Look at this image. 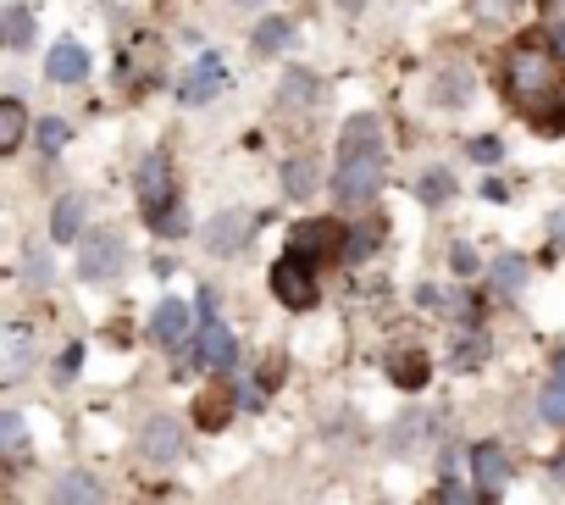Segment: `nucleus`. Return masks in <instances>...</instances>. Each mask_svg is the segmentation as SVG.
<instances>
[{
	"label": "nucleus",
	"instance_id": "nucleus-37",
	"mask_svg": "<svg viewBox=\"0 0 565 505\" xmlns=\"http://www.w3.org/2000/svg\"><path fill=\"white\" fill-rule=\"evenodd\" d=\"M444 505H471V488H466V483H460L455 472L444 477Z\"/></svg>",
	"mask_w": 565,
	"mask_h": 505
},
{
	"label": "nucleus",
	"instance_id": "nucleus-42",
	"mask_svg": "<svg viewBox=\"0 0 565 505\" xmlns=\"http://www.w3.org/2000/svg\"><path fill=\"white\" fill-rule=\"evenodd\" d=\"M554 378H565V350H559V356H554Z\"/></svg>",
	"mask_w": 565,
	"mask_h": 505
},
{
	"label": "nucleus",
	"instance_id": "nucleus-12",
	"mask_svg": "<svg viewBox=\"0 0 565 505\" xmlns=\"http://www.w3.org/2000/svg\"><path fill=\"white\" fill-rule=\"evenodd\" d=\"M471 472H477L482 499L493 505V499L504 494V483H510V455H504L499 444H477V450H471Z\"/></svg>",
	"mask_w": 565,
	"mask_h": 505
},
{
	"label": "nucleus",
	"instance_id": "nucleus-23",
	"mask_svg": "<svg viewBox=\"0 0 565 505\" xmlns=\"http://www.w3.org/2000/svg\"><path fill=\"white\" fill-rule=\"evenodd\" d=\"M295 40V23L289 18H266L260 29H255V51H282Z\"/></svg>",
	"mask_w": 565,
	"mask_h": 505
},
{
	"label": "nucleus",
	"instance_id": "nucleus-14",
	"mask_svg": "<svg viewBox=\"0 0 565 505\" xmlns=\"http://www.w3.org/2000/svg\"><path fill=\"white\" fill-rule=\"evenodd\" d=\"M51 505H106V488L89 472H62L51 488Z\"/></svg>",
	"mask_w": 565,
	"mask_h": 505
},
{
	"label": "nucleus",
	"instance_id": "nucleus-21",
	"mask_svg": "<svg viewBox=\"0 0 565 505\" xmlns=\"http://www.w3.org/2000/svg\"><path fill=\"white\" fill-rule=\"evenodd\" d=\"M23 128H29L23 106L7 101V106H0V150H18V145H23Z\"/></svg>",
	"mask_w": 565,
	"mask_h": 505
},
{
	"label": "nucleus",
	"instance_id": "nucleus-44",
	"mask_svg": "<svg viewBox=\"0 0 565 505\" xmlns=\"http://www.w3.org/2000/svg\"><path fill=\"white\" fill-rule=\"evenodd\" d=\"M548 7H554V12H559V18H565V0H548Z\"/></svg>",
	"mask_w": 565,
	"mask_h": 505
},
{
	"label": "nucleus",
	"instance_id": "nucleus-33",
	"mask_svg": "<svg viewBox=\"0 0 565 505\" xmlns=\"http://www.w3.org/2000/svg\"><path fill=\"white\" fill-rule=\"evenodd\" d=\"M482 356H488V339H482V334H466V339L455 345V367H466V372H471Z\"/></svg>",
	"mask_w": 565,
	"mask_h": 505
},
{
	"label": "nucleus",
	"instance_id": "nucleus-43",
	"mask_svg": "<svg viewBox=\"0 0 565 505\" xmlns=\"http://www.w3.org/2000/svg\"><path fill=\"white\" fill-rule=\"evenodd\" d=\"M233 7H266V0H233Z\"/></svg>",
	"mask_w": 565,
	"mask_h": 505
},
{
	"label": "nucleus",
	"instance_id": "nucleus-27",
	"mask_svg": "<svg viewBox=\"0 0 565 505\" xmlns=\"http://www.w3.org/2000/svg\"><path fill=\"white\" fill-rule=\"evenodd\" d=\"M466 90H471V78H466L460 67H449V73L438 78V95H433V101H438V106H466Z\"/></svg>",
	"mask_w": 565,
	"mask_h": 505
},
{
	"label": "nucleus",
	"instance_id": "nucleus-39",
	"mask_svg": "<svg viewBox=\"0 0 565 505\" xmlns=\"http://www.w3.org/2000/svg\"><path fill=\"white\" fill-rule=\"evenodd\" d=\"M548 228H554V233H548V244H554V250H565V211H554V217H548Z\"/></svg>",
	"mask_w": 565,
	"mask_h": 505
},
{
	"label": "nucleus",
	"instance_id": "nucleus-15",
	"mask_svg": "<svg viewBox=\"0 0 565 505\" xmlns=\"http://www.w3.org/2000/svg\"><path fill=\"white\" fill-rule=\"evenodd\" d=\"M317 73H306V67H289V73H282V106H289V112H306V106H317Z\"/></svg>",
	"mask_w": 565,
	"mask_h": 505
},
{
	"label": "nucleus",
	"instance_id": "nucleus-32",
	"mask_svg": "<svg viewBox=\"0 0 565 505\" xmlns=\"http://www.w3.org/2000/svg\"><path fill=\"white\" fill-rule=\"evenodd\" d=\"M29 290H51V278H56V267H51V256H45V250H29Z\"/></svg>",
	"mask_w": 565,
	"mask_h": 505
},
{
	"label": "nucleus",
	"instance_id": "nucleus-18",
	"mask_svg": "<svg viewBox=\"0 0 565 505\" xmlns=\"http://www.w3.org/2000/svg\"><path fill=\"white\" fill-rule=\"evenodd\" d=\"M388 378H394L399 389H427V378H433V367H427V356H422V350H405V356H394V367H388Z\"/></svg>",
	"mask_w": 565,
	"mask_h": 505
},
{
	"label": "nucleus",
	"instance_id": "nucleus-25",
	"mask_svg": "<svg viewBox=\"0 0 565 505\" xmlns=\"http://www.w3.org/2000/svg\"><path fill=\"white\" fill-rule=\"evenodd\" d=\"M0 439H7V455H12V461L29 455V433H23V417H18V411H0Z\"/></svg>",
	"mask_w": 565,
	"mask_h": 505
},
{
	"label": "nucleus",
	"instance_id": "nucleus-31",
	"mask_svg": "<svg viewBox=\"0 0 565 505\" xmlns=\"http://www.w3.org/2000/svg\"><path fill=\"white\" fill-rule=\"evenodd\" d=\"M150 228H156L161 239H183V233H189V211H183V200H178L172 211H161V217H156Z\"/></svg>",
	"mask_w": 565,
	"mask_h": 505
},
{
	"label": "nucleus",
	"instance_id": "nucleus-30",
	"mask_svg": "<svg viewBox=\"0 0 565 505\" xmlns=\"http://www.w3.org/2000/svg\"><path fill=\"white\" fill-rule=\"evenodd\" d=\"M29 372V328H12V350H7V383H18Z\"/></svg>",
	"mask_w": 565,
	"mask_h": 505
},
{
	"label": "nucleus",
	"instance_id": "nucleus-38",
	"mask_svg": "<svg viewBox=\"0 0 565 505\" xmlns=\"http://www.w3.org/2000/svg\"><path fill=\"white\" fill-rule=\"evenodd\" d=\"M78 361H84V345H67V350H62V361H56V372H62V378H73V372H78Z\"/></svg>",
	"mask_w": 565,
	"mask_h": 505
},
{
	"label": "nucleus",
	"instance_id": "nucleus-35",
	"mask_svg": "<svg viewBox=\"0 0 565 505\" xmlns=\"http://www.w3.org/2000/svg\"><path fill=\"white\" fill-rule=\"evenodd\" d=\"M449 262H455V273L471 278V273H477V250H471V244H455V250H449Z\"/></svg>",
	"mask_w": 565,
	"mask_h": 505
},
{
	"label": "nucleus",
	"instance_id": "nucleus-40",
	"mask_svg": "<svg viewBox=\"0 0 565 505\" xmlns=\"http://www.w3.org/2000/svg\"><path fill=\"white\" fill-rule=\"evenodd\" d=\"M548 45H554V56H565V18H554V29H548Z\"/></svg>",
	"mask_w": 565,
	"mask_h": 505
},
{
	"label": "nucleus",
	"instance_id": "nucleus-28",
	"mask_svg": "<svg viewBox=\"0 0 565 505\" xmlns=\"http://www.w3.org/2000/svg\"><path fill=\"white\" fill-rule=\"evenodd\" d=\"M537 411H543V422H554V428H565V378H548V389H543V400H537Z\"/></svg>",
	"mask_w": 565,
	"mask_h": 505
},
{
	"label": "nucleus",
	"instance_id": "nucleus-29",
	"mask_svg": "<svg viewBox=\"0 0 565 505\" xmlns=\"http://www.w3.org/2000/svg\"><path fill=\"white\" fill-rule=\"evenodd\" d=\"M416 194H422L427 206H438V200H449V194H455V178H449L444 167H433V172H427V178L416 183Z\"/></svg>",
	"mask_w": 565,
	"mask_h": 505
},
{
	"label": "nucleus",
	"instance_id": "nucleus-10",
	"mask_svg": "<svg viewBox=\"0 0 565 505\" xmlns=\"http://www.w3.org/2000/svg\"><path fill=\"white\" fill-rule=\"evenodd\" d=\"M249 233H255V217L249 211H222L205 228V250H211V256H233V250L249 244Z\"/></svg>",
	"mask_w": 565,
	"mask_h": 505
},
{
	"label": "nucleus",
	"instance_id": "nucleus-16",
	"mask_svg": "<svg viewBox=\"0 0 565 505\" xmlns=\"http://www.w3.org/2000/svg\"><path fill=\"white\" fill-rule=\"evenodd\" d=\"M317 156H289V167H282V189H289V200H311L317 189Z\"/></svg>",
	"mask_w": 565,
	"mask_h": 505
},
{
	"label": "nucleus",
	"instance_id": "nucleus-4",
	"mask_svg": "<svg viewBox=\"0 0 565 505\" xmlns=\"http://www.w3.org/2000/svg\"><path fill=\"white\" fill-rule=\"evenodd\" d=\"M122 262H128V244H122V233H111V228L89 233L84 250H78V273H84V284H111V278L122 273Z\"/></svg>",
	"mask_w": 565,
	"mask_h": 505
},
{
	"label": "nucleus",
	"instance_id": "nucleus-3",
	"mask_svg": "<svg viewBox=\"0 0 565 505\" xmlns=\"http://www.w3.org/2000/svg\"><path fill=\"white\" fill-rule=\"evenodd\" d=\"M344 239H350V228L344 222H333V217H311V222H300L295 233H289V256H300V262H333V256H344Z\"/></svg>",
	"mask_w": 565,
	"mask_h": 505
},
{
	"label": "nucleus",
	"instance_id": "nucleus-34",
	"mask_svg": "<svg viewBox=\"0 0 565 505\" xmlns=\"http://www.w3.org/2000/svg\"><path fill=\"white\" fill-rule=\"evenodd\" d=\"M40 145H45V150H62V145H67V123H62V117H45V123H40Z\"/></svg>",
	"mask_w": 565,
	"mask_h": 505
},
{
	"label": "nucleus",
	"instance_id": "nucleus-26",
	"mask_svg": "<svg viewBox=\"0 0 565 505\" xmlns=\"http://www.w3.org/2000/svg\"><path fill=\"white\" fill-rule=\"evenodd\" d=\"M377 239H383V233H377V222H366L361 233L350 228V239H344V262H366L372 250H377Z\"/></svg>",
	"mask_w": 565,
	"mask_h": 505
},
{
	"label": "nucleus",
	"instance_id": "nucleus-13",
	"mask_svg": "<svg viewBox=\"0 0 565 505\" xmlns=\"http://www.w3.org/2000/svg\"><path fill=\"white\" fill-rule=\"evenodd\" d=\"M45 73H51L56 84H78V78H89V51H84V45H73V40H62V45H51Z\"/></svg>",
	"mask_w": 565,
	"mask_h": 505
},
{
	"label": "nucleus",
	"instance_id": "nucleus-24",
	"mask_svg": "<svg viewBox=\"0 0 565 505\" xmlns=\"http://www.w3.org/2000/svg\"><path fill=\"white\" fill-rule=\"evenodd\" d=\"M227 417H233V400H227V394H205V400H200V411H194V422H200L205 433L227 428Z\"/></svg>",
	"mask_w": 565,
	"mask_h": 505
},
{
	"label": "nucleus",
	"instance_id": "nucleus-36",
	"mask_svg": "<svg viewBox=\"0 0 565 505\" xmlns=\"http://www.w3.org/2000/svg\"><path fill=\"white\" fill-rule=\"evenodd\" d=\"M471 156H477V161L488 167V161H499V156H504V145H499V139L488 134V139H471Z\"/></svg>",
	"mask_w": 565,
	"mask_h": 505
},
{
	"label": "nucleus",
	"instance_id": "nucleus-5",
	"mask_svg": "<svg viewBox=\"0 0 565 505\" xmlns=\"http://www.w3.org/2000/svg\"><path fill=\"white\" fill-rule=\"evenodd\" d=\"M271 295L289 306V312H311V306H317V278H311V267H306L300 256H282V262L271 267Z\"/></svg>",
	"mask_w": 565,
	"mask_h": 505
},
{
	"label": "nucleus",
	"instance_id": "nucleus-8",
	"mask_svg": "<svg viewBox=\"0 0 565 505\" xmlns=\"http://www.w3.org/2000/svg\"><path fill=\"white\" fill-rule=\"evenodd\" d=\"M222 90H227V67H222V56H211V51L178 78V101H183V106H205V101L222 95Z\"/></svg>",
	"mask_w": 565,
	"mask_h": 505
},
{
	"label": "nucleus",
	"instance_id": "nucleus-45",
	"mask_svg": "<svg viewBox=\"0 0 565 505\" xmlns=\"http://www.w3.org/2000/svg\"><path fill=\"white\" fill-rule=\"evenodd\" d=\"M554 472H559V477H565V455H559V466H554Z\"/></svg>",
	"mask_w": 565,
	"mask_h": 505
},
{
	"label": "nucleus",
	"instance_id": "nucleus-2",
	"mask_svg": "<svg viewBox=\"0 0 565 505\" xmlns=\"http://www.w3.org/2000/svg\"><path fill=\"white\" fill-rule=\"evenodd\" d=\"M504 84H510V95L532 112V117H554L548 106H554V95H559V73H554V56L548 51H537V45H515L510 51V62H504Z\"/></svg>",
	"mask_w": 565,
	"mask_h": 505
},
{
	"label": "nucleus",
	"instance_id": "nucleus-1",
	"mask_svg": "<svg viewBox=\"0 0 565 505\" xmlns=\"http://www.w3.org/2000/svg\"><path fill=\"white\" fill-rule=\"evenodd\" d=\"M377 189H383V123L377 117H350V128L339 139L333 194H339V206H366Z\"/></svg>",
	"mask_w": 565,
	"mask_h": 505
},
{
	"label": "nucleus",
	"instance_id": "nucleus-19",
	"mask_svg": "<svg viewBox=\"0 0 565 505\" xmlns=\"http://www.w3.org/2000/svg\"><path fill=\"white\" fill-rule=\"evenodd\" d=\"M433 433V417H422V411H411L405 422H394V433H388V444H394V455H411L422 439Z\"/></svg>",
	"mask_w": 565,
	"mask_h": 505
},
{
	"label": "nucleus",
	"instance_id": "nucleus-20",
	"mask_svg": "<svg viewBox=\"0 0 565 505\" xmlns=\"http://www.w3.org/2000/svg\"><path fill=\"white\" fill-rule=\"evenodd\" d=\"M488 284H493L499 295H515V290L526 284V262H521V256H499V262L488 267Z\"/></svg>",
	"mask_w": 565,
	"mask_h": 505
},
{
	"label": "nucleus",
	"instance_id": "nucleus-6",
	"mask_svg": "<svg viewBox=\"0 0 565 505\" xmlns=\"http://www.w3.org/2000/svg\"><path fill=\"white\" fill-rule=\"evenodd\" d=\"M183 367H216V372H233V367H238V345H233V334H227L216 317H205V323H200V339H194V350H189Z\"/></svg>",
	"mask_w": 565,
	"mask_h": 505
},
{
	"label": "nucleus",
	"instance_id": "nucleus-22",
	"mask_svg": "<svg viewBox=\"0 0 565 505\" xmlns=\"http://www.w3.org/2000/svg\"><path fill=\"white\" fill-rule=\"evenodd\" d=\"M0 29H7V45H12V51H23V45L34 40V18H29V7H7Z\"/></svg>",
	"mask_w": 565,
	"mask_h": 505
},
{
	"label": "nucleus",
	"instance_id": "nucleus-11",
	"mask_svg": "<svg viewBox=\"0 0 565 505\" xmlns=\"http://www.w3.org/2000/svg\"><path fill=\"white\" fill-rule=\"evenodd\" d=\"M139 450H145L150 461H178V455L189 450V433L178 428V417H150L145 433H139Z\"/></svg>",
	"mask_w": 565,
	"mask_h": 505
},
{
	"label": "nucleus",
	"instance_id": "nucleus-17",
	"mask_svg": "<svg viewBox=\"0 0 565 505\" xmlns=\"http://www.w3.org/2000/svg\"><path fill=\"white\" fill-rule=\"evenodd\" d=\"M78 233H84V200H78V194H62V200H56V217H51V239L73 244Z\"/></svg>",
	"mask_w": 565,
	"mask_h": 505
},
{
	"label": "nucleus",
	"instance_id": "nucleus-41",
	"mask_svg": "<svg viewBox=\"0 0 565 505\" xmlns=\"http://www.w3.org/2000/svg\"><path fill=\"white\" fill-rule=\"evenodd\" d=\"M339 7H344V12H350V18H355V12H361V7H366V0H339Z\"/></svg>",
	"mask_w": 565,
	"mask_h": 505
},
{
	"label": "nucleus",
	"instance_id": "nucleus-9",
	"mask_svg": "<svg viewBox=\"0 0 565 505\" xmlns=\"http://www.w3.org/2000/svg\"><path fill=\"white\" fill-rule=\"evenodd\" d=\"M150 339H156V345H167V350L178 356V350L194 339V312H189L183 301H161V306H156V317H150Z\"/></svg>",
	"mask_w": 565,
	"mask_h": 505
},
{
	"label": "nucleus",
	"instance_id": "nucleus-7",
	"mask_svg": "<svg viewBox=\"0 0 565 505\" xmlns=\"http://www.w3.org/2000/svg\"><path fill=\"white\" fill-rule=\"evenodd\" d=\"M139 206H145V217H150V222H156L161 211H172V206H178V200H172V167H167V156H161V150L139 161Z\"/></svg>",
	"mask_w": 565,
	"mask_h": 505
}]
</instances>
